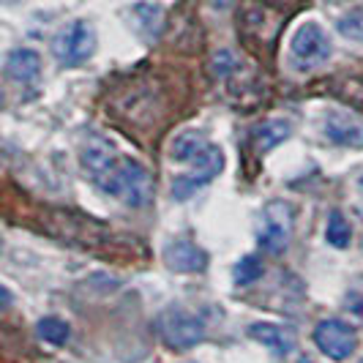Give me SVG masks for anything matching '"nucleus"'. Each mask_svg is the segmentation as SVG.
Wrapping results in <instances>:
<instances>
[{
	"label": "nucleus",
	"instance_id": "obj_1",
	"mask_svg": "<svg viewBox=\"0 0 363 363\" xmlns=\"http://www.w3.org/2000/svg\"><path fill=\"white\" fill-rule=\"evenodd\" d=\"M101 191H107L109 197L121 200L128 208H143L150 200V175L140 162L121 156L118 162L109 167L107 172L96 181Z\"/></svg>",
	"mask_w": 363,
	"mask_h": 363
},
{
	"label": "nucleus",
	"instance_id": "obj_2",
	"mask_svg": "<svg viewBox=\"0 0 363 363\" xmlns=\"http://www.w3.org/2000/svg\"><path fill=\"white\" fill-rule=\"evenodd\" d=\"M99 47V38L91 22L85 19H74L69 25H63L52 38V55L60 69H77L82 63H88Z\"/></svg>",
	"mask_w": 363,
	"mask_h": 363
},
{
	"label": "nucleus",
	"instance_id": "obj_3",
	"mask_svg": "<svg viewBox=\"0 0 363 363\" xmlns=\"http://www.w3.org/2000/svg\"><path fill=\"white\" fill-rule=\"evenodd\" d=\"M159 336L172 350H189L205 339V320L183 306H167L156 320Z\"/></svg>",
	"mask_w": 363,
	"mask_h": 363
},
{
	"label": "nucleus",
	"instance_id": "obj_4",
	"mask_svg": "<svg viewBox=\"0 0 363 363\" xmlns=\"http://www.w3.org/2000/svg\"><path fill=\"white\" fill-rule=\"evenodd\" d=\"M333 55V44L328 33L323 30V25L317 22H303L290 38V57L292 66L298 72H311V69H320L323 63L330 60Z\"/></svg>",
	"mask_w": 363,
	"mask_h": 363
},
{
	"label": "nucleus",
	"instance_id": "obj_5",
	"mask_svg": "<svg viewBox=\"0 0 363 363\" xmlns=\"http://www.w3.org/2000/svg\"><path fill=\"white\" fill-rule=\"evenodd\" d=\"M221 169H224V153H221V147L211 143L194 162L186 164V172H181V175L172 181V197H175V200H189L191 194L200 191L205 183H211L213 178H218Z\"/></svg>",
	"mask_w": 363,
	"mask_h": 363
},
{
	"label": "nucleus",
	"instance_id": "obj_6",
	"mask_svg": "<svg viewBox=\"0 0 363 363\" xmlns=\"http://www.w3.org/2000/svg\"><path fill=\"white\" fill-rule=\"evenodd\" d=\"M292 221H295V213H292L290 202H268L262 216H259V227H257V243L262 252L268 255H279L287 249L292 235Z\"/></svg>",
	"mask_w": 363,
	"mask_h": 363
},
{
	"label": "nucleus",
	"instance_id": "obj_7",
	"mask_svg": "<svg viewBox=\"0 0 363 363\" xmlns=\"http://www.w3.org/2000/svg\"><path fill=\"white\" fill-rule=\"evenodd\" d=\"M314 345H317V350L325 358L342 363L350 355H355V350H358V333L345 320H323V323H317V328H314Z\"/></svg>",
	"mask_w": 363,
	"mask_h": 363
},
{
	"label": "nucleus",
	"instance_id": "obj_8",
	"mask_svg": "<svg viewBox=\"0 0 363 363\" xmlns=\"http://www.w3.org/2000/svg\"><path fill=\"white\" fill-rule=\"evenodd\" d=\"M323 134L339 147H355V150L363 147V121L345 109H328Z\"/></svg>",
	"mask_w": 363,
	"mask_h": 363
},
{
	"label": "nucleus",
	"instance_id": "obj_9",
	"mask_svg": "<svg viewBox=\"0 0 363 363\" xmlns=\"http://www.w3.org/2000/svg\"><path fill=\"white\" fill-rule=\"evenodd\" d=\"M164 265L175 273H202L208 268V255L194 240H169L164 246Z\"/></svg>",
	"mask_w": 363,
	"mask_h": 363
},
{
	"label": "nucleus",
	"instance_id": "obj_10",
	"mask_svg": "<svg viewBox=\"0 0 363 363\" xmlns=\"http://www.w3.org/2000/svg\"><path fill=\"white\" fill-rule=\"evenodd\" d=\"M121 159V153H118V147L112 145L109 140L104 137H99V134H93L85 140V145L79 147V162H82V169H85V175L91 178L93 183L99 181L104 172H107L112 164Z\"/></svg>",
	"mask_w": 363,
	"mask_h": 363
},
{
	"label": "nucleus",
	"instance_id": "obj_11",
	"mask_svg": "<svg viewBox=\"0 0 363 363\" xmlns=\"http://www.w3.org/2000/svg\"><path fill=\"white\" fill-rule=\"evenodd\" d=\"M6 77L17 85H33L41 77V55L30 47H17L6 57Z\"/></svg>",
	"mask_w": 363,
	"mask_h": 363
},
{
	"label": "nucleus",
	"instance_id": "obj_12",
	"mask_svg": "<svg viewBox=\"0 0 363 363\" xmlns=\"http://www.w3.org/2000/svg\"><path fill=\"white\" fill-rule=\"evenodd\" d=\"M249 336L262 347L273 350L276 355H290L292 347H295V336L290 330H284L281 325H273V323H255L249 328Z\"/></svg>",
	"mask_w": 363,
	"mask_h": 363
},
{
	"label": "nucleus",
	"instance_id": "obj_13",
	"mask_svg": "<svg viewBox=\"0 0 363 363\" xmlns=\"http://www.w3.org/2000/svg\"><path fill=\"white\" fill-rule=\"evenodd\" d=\"M208 145H211V140L205 137V131L186 128V131H181V134L169 143V159L175 164H189V162H194Z\"/></svg>",
	"mask_w": 363,
	"mask_h": 363
},
{
	"label": "nucleus",
	"instance_id": "obj_14",
	"mask_svg": "<svg viewBox=\"0 0 363 363\" xmlns=\"http://www.w3.org/2000/svg\"><path fill=\"white\" fill-rule=\"evenodd\" d=\"M292 137V123L287 118H273L265 121L255 128V145L259 150H273L276 145H281L284 140Z\"/></svg>",
	"mask_w": 363,
	"mask_h": 363
},
{
	"label": "nucleus",
	"instance_id": "obj_15",
	"mask_svg": "<svg viewBox=\"0 0 363 363\" xmlns=\"http://www.w3.org/2000/svg\"><path fill=\"white\" fill-rule=\"evenodd\" d=\"M131 17L137 22V28L145 33V38H156L162 30V9L156 3H137Z\"/></svg>",
	"mask_w": 363,
	"mask_h": 363
},
{
	"label": "nucleus",
	"instance_id": "obj_16",
	"mask_svg": "<svg viewBox=\"0 0 363 363\" xmlns=\"http://www.w3.org/2000/svg\"><path fill=\"white\" fill-rule=\"evenodd\" d=\"M325 240L330 246H336V249H347L350 240H352V227H350V221H347L339 211H333V213L328 216Z\"/></svg>",
	"mask_w": 363,
	"mask_h": 363
},
{
	"label": "nucleus",
	"instance_id": "obj_17",
	"mask_svg": "<svg viewBox=\"0 0 363 363\" xmlns=\"http://www.w3.org/2000/svg\"><path fill=\"white\" fill-rule=\"evenodd\" d=\"M36 330L44 342H50V345H55V347L66 345V342H69V336H72L69 323H63L60 317H44V320H38Z\"/></svg>",
	"mask_w": 363,
	"mask_h": 363
},
{
	"label": "nucleus",
	"instance_id": "obj_18",
	"mask_svg": "<svg viewBox=\"0 0 363 363\" xmlns=\"http://www.w3.org/2000/svg\"><path fill=\"white\" fill-rule=\"evenodd\" d=\"M336 28L345 38H352V41L363 44V9H355V11L345 14L336 22Z\"/></svg>",
	"mask_w": 363,
	"mask_h": 363
},
{
	"label": "nucleus",
	"instance_id": "obj_19",
	"mask_svg": "<svg viewBox=\"0 0 363 363\" xmlns=\"http://www.w3.org/2000/svg\"><path fill=\"white\" fill-rule=\"evenodd\" d=\"M259 276H262V262H259L255 255H246L235 265V284H240V287H246V284L257 281Z\"/></svg>",
	"mask_w": 363,
	"mask_h": 363
},
{
	"label": "nucleus",
	"instance_id": "obj_20",
	"mask_svg": "<svg viewBox=\"0 0 363 363\" xmlns=\"http://www.w3.org/2000/svg\"><path fill=\"white\" fill-rule=\"evenodd\" d=\"M345 311L355 320V323H361L363 325V279H358L350 290L345 292Z\"/></svg>",
	"mask_w": 363,
	"mask_h": 363
},
{
	"label": "nucleus",
	"instance_id": "obj_21",
	"mask_svg": "<svg viewBox=\"0 0 363 363\" xmlns=\"http://www.w3.org/2000/svg\"><path fill=\"white\" fill-rule=\"evenodd\" d=\"M230 66H235V60H233V55H230V52L216 55V66H213V69H216L218 74H224V72H227V69H230Z\"/></svg>",
	"mask_w": 363,
	"mask_h": 363
},
{
	"label": "nucleus",
	"instance_id": "obj_22",
	"mask_svg": "<svg viewBox=\"0 0 363 363\" xmlns=\"http://www.w3.org/2000/svg\"><path fill=\"white\" fill-rule=\"evenodd\" d=\"M211 3H213V6H218V9H224V6H230L233 0H211Z\"/></svg>",
	"mask_w": 363,
	"mask_h": 363
},
{
	"label": "nucleus",
	"instance_id": "obj_23",
	"mask_svg": "<svg viewBox=\"0 0 363 363\" xmlns=\"http://www.w3.org/2000/svg\"><path fill=\"white\" fill-rule=\"evenodd\" d=\"M358 189H361V194H363V175L358 178Z\"/></svg>",
	"mask_w": 363,
	"mask_h": 363
},
{
	"label": "nucleus",
	"instance_id": "obj_24",
	"mask_svg": "<svg viewBox=\"0 0 363 363\" xmlns=\"http://www.w3.org/2000/svg\"><path fill=\"white\" fill-rule=\"evenodd\" d=\"M298 363H311V361H309V358H301V361H298Z\"/></svg>",
	"mask_w": 363,
	"mask_h": 363
}]
</instances>
